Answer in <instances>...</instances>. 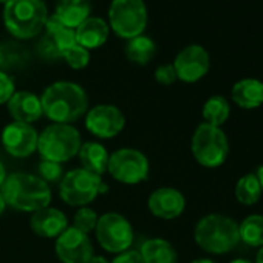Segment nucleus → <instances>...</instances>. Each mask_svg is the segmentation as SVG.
Masks as SVG:
<instances>
[{"mask_svg": "<svg viewBox=\"0 0 263 263\" xmlns=\"http://www.w3.org/2000/svg\"><path fill=\"white\" fill-rule=\"evenodd\" d=\"M157 53L155 42L147 36H137L134 39H128V44L125 47V56L128 61L135 62L138 65L149 64Z\"/></svg>", "mask_w": 263, "mask_h": 263, "instance_id": "24", "label": "nucleus"}, {"mask_svg": "<svg viewBox=\"0 0 263 263\" xmlns=\"http://www.w3.org/2000/svg\"><path fill=\"white\" fill-rule=\"evenodd\" d=\"M39 134L31 124L16 122L8 124L2 132L4 149L14 158H27L37 151Z\"/></svg>", "mask_w": 263, "mask_h": 263, "instance_id": "12", "label": "nucleus"}, {"mask_svg": "<svg viewBox=\"0 0 263 263\" xmlns=\"http://www.w3.org/2000/svg\"><path fill=\"white\" fill-rule=\"evenodd\" d=\"M45 28H47L48 36L51 37L56 50L59 51V54L78 44L76 42V30L62 24L54 14L48 16V19L45 22Z\"/></svg>", "mask_w": 263, "mask_h": 263, "instance_id": "23", "label": "nucleus"}, {"mask_svg": "<svg viewBox=\"0 0 263 263\" xmlns=\"http://www.w3.org/2000/svg\"><path fill=\"white\" fill-rule=\"evenodd\" d=\"M85 127L91 135L108 140L121 134L125 127V118L118 107L101 104L85 113Z\"/></svg>", "mask_w": 263, "mask_h": 263, "instance_id": "11", "label": "nucleus"}, {"mask_svg": "<svg viewBox=\"0 0 263 263\" xmlns=\"http://www.w3.org/2000/svg\"><path fill=\"white\" fill-rule=\"evenodd\" d=\"M108 21L119 37L134 39L141 36L147 25L144 0H113L108 10Z\"/></svg>", "mask_w": 263, "mask_h": 263, "instance_id": "7", "label": "nucleus"}, {"mask_svg": "<svg viewBox=\"0 0 263 263\" xmlns=\"http://www.w3.org/2000/svg\"><path fill=\"white\" fill-rule=\"evenodd\" d=\"M0 194L7 206L21 212H36L50 206L51 201L48 183L37 175L22 172L8 175L0 187Z\"/></svg>", "mask_w": 263, "mask_h": 263, "instance_id": "2", "label": "nucleus"}, {"mask_svg": "<svg viewBox=\"0 0 263 263\" xmlns=\"http://www.w3.org/2000/svg\"><path fill=\"white\" fill-rule=\"evenodd\" d=\"M155 79L161 85H172L178 78H177V73H175L174 65L172 64H164V65H160L155 70Z\"/></svg>", "mask_w": 263, "mask_h": 263, "instance_id": "32", "label": "nucleus"}, {"mask_svg": "<svg viewBox=\"0 0 263 263\" xmlns=\"http://www.w3.org/2000/svg\"><path fill=\"white\" fill-rule=\"evenodd\" d=\"M195 243L209 254H226L238 241V223L223 214H209L198 220L194 231Z\"/></svg>", "mask_w": 263, "mask_h": 263, "instance_id": "3", "label": "nucleus"}, {"mask_svg": "<svg viewBox=\"0 0 263 263\" xmlns=\"http://www.w3.org/2000/svg\"><path fill=\"white\" fill-rule=\"evenodd\" d=\"M48 19V10L42 0H10L4 8L7 30L17 39L37 36Z\"/></svg>", "mask_w": 263, "mask_h": 263, "instance_id": "4", "label": "nucleus"}, {"mask_svg": "<svg viewBox=\"0 0 263 263\" xmlns=\"http://www.w3.org/2000/svg\"><path fill=\"white\" fill-rule=\"evenodd\" d=\"M191 151L200 166L215 169L228 160L229 141L220 127L203 122L194 132Z\"/></svg>", "mask_w": 263, "mask_h": 263, "instance_id": "6", "label": "nucleus"}, {"mask_svg": "<svg viewBox=\"0 0 263 263\" xmlns=\"http://www.w3.org/2000/svg\"><path fill=\"white\" fill-rule=\"evenodd\" d=\"M44 115L56 124H70L87 113L85 90L68 81H59L45 88L41 96Z\"/></svg>", "mask_w": 263, "mask_h": 263, "instance_id": "1", "label": "nucleus"}, {"mask_svg": "<svg viewBox=\"0 0 263 263\" xmlns=\"http://www.w3.org/2000/svg\"><path fill=\"white\" fill-rule=\"evenodd\" d=\"M37 177L42 178L45 183L61 180V178L64 177V175H62V166H61V163L42 160V163L39 164V175H37Z\"/></svg>", "mask_w": 263, "mask_h": 263, "instance_id": "30", "label": "nucleus"}, {"mask_svg": "<svg viewBox=\"0 0 263 263\" xmlns=\"http://www.w3.org/2000/svg\"><path fill=\"white\" fill-rule=\"evenodd\" d=\"M111 263H144L140 252L135 249H128L125 252H121L115 257Z\"/></svg>", "mask_w": 263, "mask_h": 263, "instance_id": "33", "label": "nucleus"}, {"mask_svg": "<svg viewBox=\"0 0 263 263\" xmlns=\"http://www.w3.org/2000/svg\"><path fill=\"white\" fill-rule=\"evenodd\" d=\"M7 104L8 111L16 122L33 124L39 121L44 115L41 98L31 91H14Z\"/></svg>", "mask_w": 263, "mask_h": 263, "instance_id": "17", "label": "nucleus"}, {"mask_svg": "<svg viewBox=\"0 0 263 263\" xmlns=\"http://www.w3.org/2000/svg\"><path fill=\"white\" fill-rule=\"evenodd\" d=\"M144 263H178V254L164 238H147L138 249Z\"/></svg>", "mask_w": 263, "mask_h": 263, "instance_id": "20", "label": "nucleus"}, {"mask_svg": "<svg viewBox=\"0 0 263 263\" xmlns=\"http://www.w3.org/2000/svg\"><path fill=\"white\" fill-rule=\"evenodd\" d=\"M240 240L252 248L263 246V215L252 214L248 215L241 223H238Z\"/></svg>", "mask_w": 263, "mask_h": 263, "instance_id": "25", "label": "nucleus"}, {"mask_svg": "<svg viewBox=\"0 0 263 263\" xmlns=\"http://www.w3.org/2000/svg\"><path fill=\"white\" fill-rule=\"evenodd\" d=\"M5 209H7V203H5V200H4L2 194H0V217H2V215H4Z\"/></svg>", "mask_w": 263, "mask_h": 263, "instance_id": "37", "label": "nucleus"}, {"mask_svg": "<svg viewBox=\"0 0 263 263\" xmlns=\"http://www.w3.org/2000/svg\"><path fill=\"white\" fill-rule=\"evenodd\" d=\"M5 178H7V171H5L4 163L0 161V187H2V184H4V181H5Z\"/></svg>", "mask_w": 263, "mask_h": 263, "instance_id": "35", "label": "nucleus"}, {"mask_svg": "<svg viewBox=\"0 0 263 263\" xmlns=\"http://www.w3.org/2000/svg\"><path fill=\"white\" fill-rule=\"evenodd\" d=\"M81 166L84 171L95 174L98 177H101L104 172H107V164H108V154L105 151V147L99 143L90 141V143H84L78 152Z\"/></svg>", "mask_w": 263, "mask_h": 263, "instance_id": "22", "label": "nucleus"}, {"mask_svg": "<svg viewBox=\"0 0 263 263\" xmlns=\"http://www.w3.org/2000/svg\"><path fill=\"white\" fill-rule=\"evenodd\" d=\"M191 263H217V261H214L211 258H197V260H194Z\"/></svg>", "mask_w": 263, "mask_h": 263, "instance_id": "39", "label": "nucleus"}, {"mask_svg": "<svg viewBox=\"0 0 263 263\" xmlns=\"http://www.w3.org/2000/svg\"><path fill=\"white\" fill-rule=\"evenodd\" d=\"M8 2H10V0H0V4H5V5H7Z\"/></svg>", "mask_w": 263, "mask_h": 263, "instance_id": "41", "label": "nucleus"}, {"mask_svg": "<svg viewBox=\"0 0 263 263\" xmlns=\"http://www.w3.org/2000/svg\"><path fill=\"white\" fill-rule=\"evenodd\" d=\"M232 101L245 110H252L263 105V82L246 78L234 84L231 91Z\"/></svg>", "mask_w": 263, "mask_h": 263, "instance_id": "18", "label": "nucleus"}, {"mask_svg": "<svg viewBox=\"0 0 263 263\" xmlns=\"http://www.w3.org/2000/svg\"><path fill=\"white\" fill-rule=\"evenodd\" d=\"M172 65L180 81L192 84L206 76L211 67V59L209 53L201 45H187L177 54Z\"/></svg>", "mask_w": 263, "mask_h": 263, "instance_id": "13", "label": "nucleus"}, {"mask_svg": "<svg viewBox=\"0 0 263 263\" xmlns=\"http://www.w3.org/2000/svg\"><path fill=\"white\" fill-rule=\"evenodd\" d=\"M14 81L7 73L0 71V105L7 104L14 95Z\"/></svg>", "mask_w": 263, "mask_h": 263, "instance_id": "31", "label": "nucleus"}, {"mask_svg": "<svg viewBox=\"0 0 263 263\" xmlns=\"http://www.w3.org/2000/svg\"><path fill=\"white\" fill-rule=\"evenodd\" d=\"M261 187L258 184V180L255 174H246L243 175L237 184H235V198L243 206H252L255 204L261 197Z\"/></svg>", "mask_w": 263, "mask_h": 263, "instance_id": "27", "label": "nucleus"}, {"mask_svg": "<svg viewBox=\"0 0 263 263\" xmlns=\"http://www.w3.org/2000/svg\"><path fill=\"white\" fill-rule=\"evenodd\" d=\"M255 263H263V246L257 251V255H255Z\"/></svg>", "mask_w": 263, "mask_h": 263, "instance_id": "38", "label": "nucleus"}, {"mask_svg": "<svg viewBox=\"0 0 263 263\" xmlns=\"http://www.w3.org/2000/svg\"><path fill=\"white\" fill-rule=\"evenodd\" d=\"M61 56H62V58L67 61V64H68L71 68H74V70H81V68L87 67L88 62H90V51H88L87 48L78 45V44L73 45L71 48L65 50V51H62Z\"/></svg>", "mask_w": 263, "mask_h": 263, "instance_id": "29", "label": "nucleus"}, {"mask_svg": "<svg viewBox=\"0 0 263 263\" xmlns=\"http://www.w3.org/2000/svg\"><path fill=\"white\" fill-rule=\"evenodd\" d=\"M95 232L102 249L111 254L125 252L134 243V228L124 215L118 212H107L101 215Z\"/></svg>", "mask_w": 263, "mask_h": 263, "instance_id": "9", "label": "nucleus"}, {"mask_svg": "<svg viewBox=\"0 0 263 263\" xmlns=\"http://www.w3.org/2000/svg\"><path fill=\"white\" fill-rule=\"evenodd\" d=\"M101 192H105V184L101 177L87 171L73 169L61 178L59 195L68 206H87Z\"/></svg>", "mask_w": 263, "mask_h": 263, "instance_id": "8", "label": "nucleus"}, {"mask_svg": "<svg viewBox=\"0 0 263 263\" xmlns=\"http://www.w3.org/2000/svg\"><path fill=\"white\" fill-rule=\"evenodd\" d=\"M149 211L163 220H174L184 212V195L175 187H160L154 191L147 200Z\"/></svg>", "mask_w": 263, "mask_h": 263, "instance_id": "15", "label": "nucleus"}, {"mask_svg": "<svg viewBox=\"0 0 263 263\" xmlns=\"http://www.w3.org/2000/svg\"><path fill=\"white\" fill-rule=\"evenodd\" d=\"M229 115H231V105H229V101L223 96H218V95L211 96L203 105L204 122L211 125L220 127L229 119Z\"/></svg>", "mask_w": 263, "mask_h": 263, "instance_id": "26", "label": "nucleus"}, {"mask_svg": "<svg viewBox=\"0 0 263 263\" xmlns=\"http://www.w3.org/2000/svg\"><path fill=\"white\" fill-rule=\"evenodd\" d=\"M98 215L93 209H90L88 206H82L78 209V212L74 214V218H73V228L87 234L95 231L96 228V223H98Z\"/></svg>", "mask_w": 263, "mask_h": 263, "instance_id": "28", "label": "nucleus"}, {"mask_svg": "<svg viewBox=\"0 0 263 263\" xmlns=\"http://www.w3.org/2000/svg\"><path fill=\"white\" fill-rule=\"evenodd\" d=\"M30 224L36 235L44 238H58L68 228V220L58 208L47 206L33 212Z\"/></svg>", "mask_w": 263, "mask_h": 263, "instance_id": "16", "label": "nucleus"}, {"mask_svg": "<svg viewBox=\"0 0 263 263\" xmlns=\"http://www.w3.org/2000/svg\"><path fill=\"white\" fill-rule=\"evenodd\" d=\"M87 263H108V260L104 258V257H101V255H93Z\"/></svg>", "mask_w": 263, "mask_h": 263, "instance_id": "36", "label": "nucleus"}, {"mask_svg": "<svg viewBox=\"0 0 263 263\" xmlns=\"http://www.w3.org/2000/svg\"><path fill=\"white\" fill-rule=\"evenodd\" d=\"M82 146L79 130L70 124H56L45 127L39 135L37 151L42 160L65 163L74 158Z\"/></svg>", "mask_w": 263, "mask_h": 263, "instance_id": "5", "label": "nucleus"}, {"mask_svg": "<svg viewBox=\"0 0 263 263\" xmlns=\"http://www.w3.org/2000/svg\"><path fill=\"white\" fill-rule=\"evenodd\" d=\"M108 31L110 28L105 21L99 17H88L76 28V42L90 51L105 44Z\"/></svg>", "mask_w": 263, "mask_h": 263, "instance_id": "19", "label": "nucleus"}, {"mask_svg": "<svg viewBox=\"0 0 263 263\" xmlns=\"http://www.w3.org/2000/svg\"><path fill=\"white\" fill-rule=\"evenodd\" d=\"M255 177H257V180H258V184H260V187H261V192H263V164L257 169V174H255Z\"/></svg>", "mask_w": 263, "mask_h": 263, "instance_id": "34", "label": "nucleus"}, {"mask_svg": "<svg viewBox=\"0 0 263 263\" xmlns=\"http://www.w3.org/2000/svg\"><path fill=\"white\" fill-rule=\"evenodd\" d=\"M88 0H58L54 16L70 28H78L85 19L90 17Z\"/></svg>", "mask_w": 263, "mask_h": 263, "instance_id": "21", "label": "nucleus"}, {"mask_svg": "<svg viewBox=\"0 0 263 263\" xmlns=\"http://www.w3.org/2000/svg\"><path fill=\"white\" fill-rule=\"evenodd\" d=\"M56 255L62 263H87L95 254L93 246L87 234L71 228H67L56 238Z\"/></svg>", "mask_w": 263, "mask_h": 263, "instance_id": "14", "label": "nucleus"}, {"mask_svg": "<svg viewBox=\"0 0 263 263\" xmlns=\"http://www.w3.org/2000/svg\"><path fill=\"white\" fill-rule=\"evenodd\" d=\"M229 263H254V261H251V260H248V258H235V260H232V261H229Z\"/></svg>", "mask_w": 263, "mask_h": 263, "instance_id": "40", "label": "nucleus"}, {"mask_svg": "<svg viewBox=\"0 0 263 263\" xmlns=\"http://www.w3.org/2000/svg\"><path fill=\"white\" fill-rule=\"evenodd\" d=\"M107 172L122 184H140L149 177V160L138 149L124 147L108 157Z\"/></svg>", "mask_w": 263, "mask_h": 263, "instance_id": "10", "label": "nucleus"}]
</instances>
